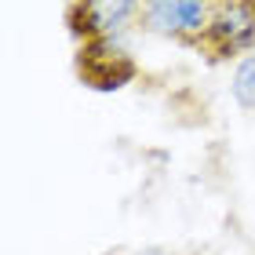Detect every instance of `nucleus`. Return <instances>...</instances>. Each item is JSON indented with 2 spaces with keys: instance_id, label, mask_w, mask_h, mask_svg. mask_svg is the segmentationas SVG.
I'll return each mask as SVG.
<instances>
[{
  "instance_id": "nucleus-6",
  "label": "nucleus",
  "mask_w": 255,
  "mask_h": 255,
  "mask_svg": "<svg viewBox=\"0 0 255 255\" xmlns=\"http://www.w3.org/2000/svg\"><path fill=\"white\" fill-rule=\"evenodd\" d=\"M135 255H168L164 248H142V252H135Z\"/></svg>"
},
{
  "instance_id": "nucleus-5",
  "label": "nucleus",
  "mask_w": 255,
  "mask_h": 255,
  "mask_svg": "<svg viewBox=\"0 0 255 255\" xmlns=\"http://www.w3.org/2000/svg\"><path fill=\"white\" fill-rule=\"evenodd\" d=\"M230 95H234V102H237L241 110L255 113V55H248V59H241V62L234 66Z\"/></svg>"
},
{
  "instance_id": "nucleus-1",
  "label": "nucleus",
  "mask_w": 255,
  "mask_h": 255,
  "mask_svg": "<svg viewBox=\"0 0 255 255\" xmlns=\"http://www.w3.org/2000/svg\"><path fill=\"white\" fill-rule=\"evenodd\" d=\"M197 55L212 66L255 55V0H212V22L197 44Z\"/></svg>"
},
{
  "instance_id": "nucleus-4",
  "label": "nucleus",
  "mask_w": 255,
  "mask_h": 255,
  "mask_svg": "<svg viewBox=\"0 0 255 255\" xmlns=\"http://www.w3.org/2000/svg\"><path fill=\"white\" fill-rule=\"evenodd\" d=\"M77 73L88 88L99 91H117L135 77V62L131 55L121 48V40H106V44H80L77 51Z\"/></svg>"
},
{
  "instance_id": "nucleus-3",
  "label": "nucleus",
  "mask_w": 255,
  "mask_h": 255,
  "mask_svg": "<svg viewBox=\"0 0 255 255\" xmlns=\"http://www.w3.org/2000/svg\"><path fill=\"white\" fill-rule=\"evenodd\" d=\"M142 0H80L66 7V26L77 44H106L138 29Z\"/></svg>"
},
{
  "instance_id": "nucleus-7",
  "label": "nucleus",
  "mask_w": 255,
  "mask_h": 255,
  "mask_svg": "<svg viewBox=\"0 0 255 255\" xmlns=\"http://www.w3.org/2000/svg\"><path fill=\"white\" fill-rule=\"evenodd\" d=\"M106 255H124V252H106Z\"/></svg>"
},
{
  "instance_id": "nucleus-2",
  "label": "nucleus",
  "mask_w": 255,
  "mask_h": 255,
  "mask_svg": "<svg viewBox=\"0 0 255 255\" xmlns=\"http://www.w3.org/2000/svg\"><path fill=\"white\" fill-rule=\"evenodd\" d=\"M208 22H212V0H142L138 29L197 51Z\"/></svg>"
}]
</instances>
